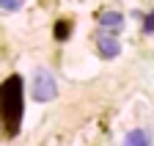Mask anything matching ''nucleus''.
Segmentation results:
<instances>
[{"label":"nucleus","instance_id":"nucleus-5","mask_svg":"<svg viewBox=\"0 0 154 146\" xmlns=\"http://www.w3.org/2000/svg\"><path fill=\"white\" fill-rule=\"evenodd\" d=\"M124 146H151V138L146 130H132V132H127Z\"/></svg>","mask_w":154,"mask_h":146},{"label":"nucleus","instance_id":"nucleus-7","mask_svg":"<svg viewBox=\"0 0 154 146\" xmlns=\"http://www.w3.org/2000/svg\"><path fill=\"white\" fill-rule=\"evenodd\" d=\"M143 33H154V11L146 14V20H143Z\"/></svg>","mask_w":154,"mask_h":146},{"label":"nucleus","instance_id":"nucleus-2","mask_svg":"<svg viewBox=\"0 0 154 146\" xmlns=\"http://www.w3.org/2000/svg\"><path fill=\"white\" fill-rule=\"evenodd\" d=\"M30 94H33L36 102H52V99L58 97V83H55V77L50 75L47 69H38L36 75H33Z\"/></svg>","mask_w":154,"mask_h":146},{"label":"nucleus","instance_id":"nucleus-3","mask_svg":"<svg viewBox=\"0 0 154 146\" xmlns=\"http://www.w3.org/2000/svg\"><path fill=\"white\" fill-rule=\"evenodd\" d=\"M99 30L102 33H110V36L121 33L124 30V17L119 11H105V14H99Z\"/></svg>","mask_w":154,"mask_h":146},{"label":"nucleus","instance_id":"nucleus-8","mask_svg":"<svg viewBox=\"0 0 154 146\" xmlns=\"http://www.w3.org/2000/svg\"><path fill=\"white\" fill-rule=\"evenodd\" d=\"M55 36H58V39H66V36H69V22H58Z\"/></svg>","mask_w":154,"mask_h":146},{"label":"nucleus","instance_id":"nucleus-4","mask_svg":"<svg viewBox=\"0 0 154 146\" xmlns=\"http://www.w3.org/2000/svg\"><path fill=\"white\" fill-rule=\"evenodd\" d=\"M96 47H99V55H102V58H116V55L121 52L119 39L110 36V33H102V30H99V36H96Z\"/></svg>","mask_w":154,"mask_h":146},{"label":"nucleus","instance_id":"nucleus-1","mask_svg":"<svg viewBox=\"0 0 154 146\" xmlns=\"http://www.w3.org/2000/svg\"><path fill=\"white\" fill-rule=\"evenodd\" d=\"M25 113V99H22V77L11 75L3 85H0V121H3L6 132L14 135L22 124Z\"/></svg>","mask_w":154,"mask_h":146},{"label":"nucleus","instance_id":"nucleus-6","mask_svg":"<svg viewBox=\"0 0 154 146\" xmlns=\"http://www.w3.org/2000/svg\"><path fill=\"white\" fill-rule=\"evenodd\" d=\"M25 6V0H0V8L3 11H19Z\"/></svg>","mask_w":154,"mask_h":146}]
</instances>
